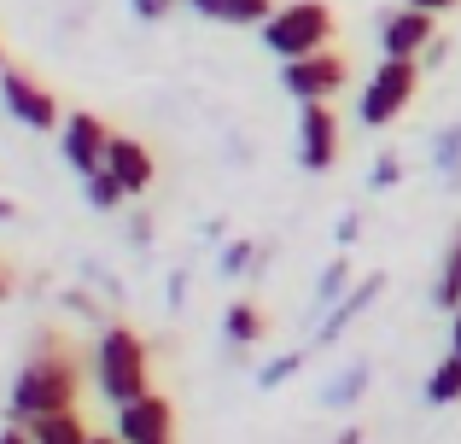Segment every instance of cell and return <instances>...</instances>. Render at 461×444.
<instances>
[{
    "label": "cell",
    "mask_w": 461,
    "mask_h": 444,
    "mask_svg": "<svg viewBox=\"0 0 461 444\" xmlns=\"http://www.w3.org/2000/svg\"><path fill=\"white\" fill-rule=\"evenodd\" d=\"M77 392H82V363L59 333H41L35 351L23 357V368L12 375V392H6V415L12 421H41V415H59V410H77Z\"/></svg>",
    "instance_id": "cell-1"
},
{
    "label": "cell",
    "mask_w": 461,
    "mask_h": 444,
    "mask_svg": "<svg viewBox=\"0 0 461 444\" xmlns=\"http://www.w3.org/2000/svg\"><path fill=\"white\" fill-rule=\"evenodd\" d=\"M94 386H100V398L112 403V410L140 403L152 392V351L135 328L112 322V328L100 333V345H94Z\"/></svg>",
    "instance_id": "cell-2"
},
{
    "label": "cell",
    "mask_w": 461,
    "mask_h": 444,
    "mask_svg": "<svg viewBox=\"0 0 461 444\" xmlns=\"http://www.w3.org/2000/svg\"><path fill=\"white\" fill-rule=\"evenodd\" d=\"M333 35H339V18H333L327 0H286V6H275L269 23H263V47H269L281 65L333 47Z\"/></svg>",
    "instance_id": "cell-3"
},
{
    "label": "cell",
    "mask_w": 461,
    "mask_h": 444,
    "mask_svg": "<svg viewBox=\"0 0 461 444\" xmlns=\"http://www.w3.org/2000/svg\"><path fill=\"white\" fill-rule=\"evenodd\" d=\"M420 94V59H380L374 77L357 94V123L362 129H392Z\"/></svg>",
    "instance_id": "cell-4"
},
{
    "label": "cell",
    "mask_w": 461,
    "mask_h": 444,
    "mask_svg": "<svg viewBox=\"0 0 461 444\" xmlns=\"http://www.w3.org/2000/svg\"><path fill=\"white\" fill-rule=\"evenodd\" d=\"M0 105H6V117H18L23 129H35V135H53V129H65V105H59V94L47 88L41 77L18 70V65L0 70Z\"/></svg>",
    "instance_id": "cell-5"
},
{
    "label": "cell",
    "mask_w": 461,
    "mask_h": 444,
    "mask_svg": "<svg viewBox=\"0 0 461 444\" xmlns=\"http://www.w3.org/2000/svg\"><path fill=\"white\" fill-rule=\"evenodd\" d=\"M281 88L293 94L298 105H315V100H339L350 88V59L339 47H321V53H304V59H286L281 65Z\"/></svg>",
    "instance_id": "cell-6"
},
{
    "label": "cell",
    "mask_w": 461,
    "mask_h": 444,
    "mask_svg": "<svg viewBox=\"0 0 461 444\" xmlns=\"http://www.w3.org/2000/svg\"><path fill=\"white\" fill-rule=\"evenodd\" d=\"M298 164H304L310 176L333 170L339 164V112L333 100H315L298 112Z\"/></svg>",
    "instance_id": "cell-7"
},
{
    "label": "cell",
    "mask_w": 461,
    "mask_h": 444,
    "mask_svg": "<svg viewBox=\"0 0 461 444\" xmlns=\"http://www.w3.org/2000/svg\"><path fill=\"white\" fill-rule=\"evenodd\" d=\"M59 152L77 176L105 170V152H112V129L100 123L94 112H65V129H59Z\"/></svg>",
    "instance_id": "cell-8"
},
{
    "label": "cell",
    "mask_w": 461,
    "mask_h": 444,
    "mask_svg": "<svg viewBox=\"0 0 461 444\" xmlns=\"http://www.w3.org/2000/svg\"><path fill=\"white\" fill-rule=\"evenodd\" d=\"M438 41V18L420 6H397L380 23V59H427V47Z\"/></svg>",
    "instance_id": "cell-9"
},
{
    "label": "cell",
    "mask_w": 461,
    "mask_h": 444,
    "mask_svg": "<svg viewBox=\"0 0 461 444\" xmlns=\"http://www.w3.org/2000/svg\"><path fill=\"white\" fill-rule=\"evenodd\" d=\"M117 439L123 444H176V403L164 392H147L140 403L117 410Z\"/></svg>",
    "instance_id": "cell-10"
},
{
    "label": "cell",
    "mask_w": 461,
    "mask_h": 444,
    "mask_svg": "<svg viewBox=\"0 0 461 444\" xmlns=\"http://www.w3.org/2000/svg\"><path fill=\"white\" fill-rule=\"evenodd\" d=\"M105 170L123 182V194H129V199H147V187L158 182V159H152V147H147V140H135V135H112Z\"/></svg>",
    "instance_id": "cell-11"
},
{
    "label": "cell",
    "mask_w": 461,
    "mask_h": 444,
    "mask_svg": "<svg viewBox=\"0 0 461 444\" xmlns=\"http://www.w3.org/2000/svg\"><path fill=\"white\" fill-rule=\"evenodd\" d=\"M181 6H193L199 18H211V23H234V30H246V23H269V12H275V0H181Z\"/></svg>",
    "instance_id": "cell-12"
},
{
    "label": "cell",
    "mask_w": 461,
    "mask_h": 444,
    "mask_svg": "<svg viewBox=\"0 0 461 444\" xmlns=\"http://www.w3.org/2000/svg\"><path fill=\"white\" fill-rule=\"evenodd\" d=\"M30 427L35 444H88V421H82V410H59V415H41V421H23Z\"/></svg>",
    "instance_id": "cell-13"
},
{
    "label": "cell",
    "mask_w": 461,
    "mask_h": 444,
    "mask_svg": "<svg viewBox=\"0 0 461 444\" xmlns=\"http://www.w3.org/2000/svg\"><path fill=\"white\" fill-rule=\"evenodd\" d=\"M222 333H228V345H258L263 333H269V316H263L251 298H234V304L222 310Z\"/></svg>",
    "instance_id": "cell-14"
},
{
    "label": "cell",
    "mask_w": 461,
    "mask_h": 444,
    "mask_svg": "<svg viewBox=\"0 0 461 444\" xmlns=\"http://www.w3.org/2000/svg\"><path fill=\"white\" fill-rule=\"evenodd\" d=\"M380 286H385V281H362L357 293H345V298H339L333 310H327V322H321V328H315V340H321V345H333L339 333H345V322H350V316H362V310H368V298L380 293Z\"/></svg>",
    "instance_id": "cell-15"
},
{
    "label": "cell",
    "mask_w": 461,
    "mask_h": 444,
    "mask_svg": "<svg viewBox=\"0 0 461 444\" xmlns=\"http://www.w3.org/2000/svg\"><path fill=\"white\" fill-rule=\"evenodd\" d=\"M432 304L438 310H461V228H456V240H450V251H444V269H438V286H432Z\"/></svg>",
    "instance_id": "cell-16"
},
{
    "label": "cell",
    "mask_w": 461,
    "mask_h": 444,
    "mask_svg": "<svg viewBox=\"0 0 461 444\" xmlns=\"http://www.w3.org/2000/svg\"><path fill=\"white\" fill-rule=\"evenodd\" d=\"M82 194H88V205L100 211V217H112V211L129 199V194H123V182H117L112 170H94V176H82Z\"/></svg>",
    "instance_id": "cell-17"
},
{
    "label": "cell",
    "mask_w": 461,
    "mask_h": 444,
    "mask_svg": "<svg viewBox=\"0 0 461 444\" xmlns=\"http://www.w3.org/2000/svg\"><path fill=\"white\" fill-rule=\"evenodd\" d=\"M456 398H461V351H450L427 375V403H456Z\"/></svg>",
    "instance_id": "cell-18"
},
{
    "label": "cell",
    "mask_w": 461,
    "mask_h": 444,
    "mask_svg": "<svg viewBox=\"0 0 461 444\" xmlns=\"http://www.w3.org/2000/svg\"><path fill=\"white\" fill-rule=\"evenodd\" d=\"M251 258H258V246H251V240H228V246H222V258H216V269H222V281H234V275H246V269H251Z\"/></svg>",
    "instance_id": "cell-19"
},
{
    "label": "cell",
    "mask_w": 461,
    "mask_h": 444,
    "mask_svg": "<svg viewBox=\"0 0 461 444\" xmlns=\"http://www.w3.org/2000/svg\"><path fill=\"white\" fill-rule=\"evenodd\" d=\"M345 281H350V263L333 258L327 275H321V286H315V304H339V298H345Z\"/></svg>",
    "instance_id": "cell-20"
},
{
    "label": "cell",
    "mask_w": 461,
    "mask_h": 444,
    "mask_svg": "<svg viewBox=\"0 0 461 444\" xmlns=\"http://www.w3.org/2000/svg\"><path fill=\"white\" fill-rule=\"evenodd\" d=\"M362 386H368V363H350V368H345V380H339V386L327 392V403H350Z\"/></svg>",
    "instance_id": "cell-21"
},
{
    "label": "cell",
    "mask_w": 461,
    "mask_h": 444,
    "mask_svg": "<svg viewBox=\"0 0 461 444\" xmlns=\"http://www.w3.org/2000/svg\"><path fill=\"white\" fill-rule=\"evenodd\" d=\"M298 363H304L298 351H293V357H275V363L258 375V386H281V380H293V375H298Z\"/></svg>",
    "instance_id": "cell-22"
},
{
    "label": "cell",
    "mask_w": 461,
    "mask_h": 444,
    "mask_svg": "<svg viewBox=\"0 0 461 444\" xmlns=\"http://www.w3.org/2000/svg\"><path fill=\"white\" fill-rule=\"evenodd\" d=\"M397 176H403V164H397V152H385V159H374L368 187H397Z\"/></svg>",
    "instance_id": "cell-23"
},
{
    "label": "cell",
    "mask_w": 461,
    "mask_h": 444,
    "mask_svg": "<svg viewBox=\"0 0 461 444\" xmlns=\"http://www.w3.org/2000/svg\"><path fill=\"white\" fill-rule=\"evenodd\" d=\"M181 0H129V12H135V18H147V23H158V18H169V12H176Z\"/></svg>",
    "instance_id": "cell-24"
},
{
    "label": "cell",
    "mask_w": 461,
    "mask_h": 444,
    "mask_svg": "<svg viewBox=\"0 0 461 444\" xmlns=\"http://www.w3.org/2000/svg\"><path fill=\"white\" fill-rule=\"evenodd\" d=\"M0 444H35V439H30V427L12 421V427H0Z\"/></svg>",
    "instance_id": "cell-25"
},
{
    "label": "cell",
    "mask_w": 461,
    "mask_h": 444,
    "mask_svg": "<svg viewBox=\"0 0 461 444\" xmlns=\"http://www.w3.org/2000/svg\"><path fill=\"white\" fill-rule=\"evenodd\" d=\"M409 6H420V12H432V18H438V12H450V6H461V0H409Z\"/></svg>",
    "instance_id": "cell-26"
},
{
    "label": "cell",
    "mask_w": 461,
    "mask_h": 444,
    "mask_svg": "<svg viewBox=\"0 0 461 444\" xmlns=\"http://www.w3.org/2000/svg\"><path fill=\"white\" fill-rule=\"evenodd\" d=\"M450 351H461V310L450 316Z\"/></svg>",
    "instance_id": "cell-27"
},
{
    "label": "cell",
    "mask_w": 461,
    "mask_h": 444,
    "mask_svg": "<svg viewBox=\"0 0 461 444\" xmlns=\"http://www.w3.org/2000/svg\"><path fill=\"white\" fill-rule=\"evenodd\" d=\"M88 444H123V439H117V433H94Z\"/></svg>",
    "instance_id": "cell-28"
},
{
    "label": "cell",
    "mask_w": 461,
    "mask_h": 444,
    "mask_svg": "<svg viewBox=\"0 0 461 444\" xmlns=\"http://www.w3.org/2000/svg\"><path fill=\"white\" fill-rule=\"evenodd\" d=\"M339 444H362V433H357V427H350V433H345V439H339Z\"/></svg>",
    "instance_id": "cell-29"
},
{
    "label": "cell",
    "mask_w": 461,
    "mask_h": 444,
    "mask_svg": "<svg viewBox=\"0 0 461 444\" xmlns=\"http://www.w3.org/2000/svg\"><path fill=\"white\" fill-rule=\"evenodd\" d=\"M12 217V199H0V222H6Z\"/></svg>",
    "instance_id": "cell-30"
},
{
    "label": "cell",
    "mask_w": 461,
    "mask_h": 444,
    "mask_svg": "<svg viewBox=\"0 0 461 444\" xmlns=\"http://www.w3.org/2000/svg\"><path fill=\"white\" fill-rule=\"evenodd\" d=\"M12 293V281H6V269H0V298H6Z\"/></svg>",
    "instance_id": "cell-31"
},
{
    "label": "cell",
    "mask_w": 461,
    "mask_h": 444,
    "mask_svg": "<svg viewBox=\"0 0 461 444\" xmlns=\"http://www.w3.org/2000/svg\"><path fill=\"white\" fill-rule=\"evenodd\" d=\"M0 70H6V53H0Z\"/></svg>",
    "instance_id": "cell-32"
},
{
    "label": "cell",
    "mask_w": 461,
    "mask_h": 444,
    "mask_svg": "<svg viewBox=\"0 0 461 444\" xmlns=\"http://www.w3.org/2000/svg\"><path fill=\"white\" fill-rule=\"evenodd\" d=\"M456 140H461V129H456Z\"/></svg>",
    "instance_id": "cell-33"
}]
</instances>
